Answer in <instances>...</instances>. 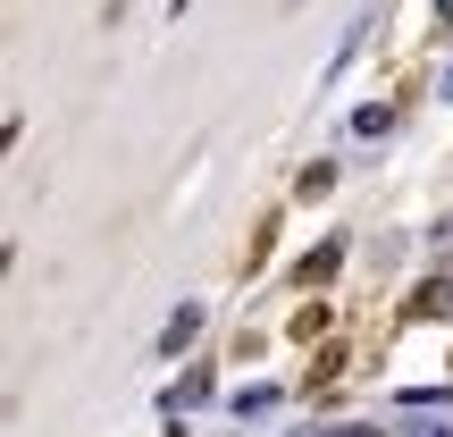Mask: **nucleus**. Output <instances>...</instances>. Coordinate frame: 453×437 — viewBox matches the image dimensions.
Wrapping results in <instances>:
<instances>
[{
	"label": "nucleus",
	"instance_id": "f257e3e1",
	"mask_svg": "<svg viewBox=\"0 0 453 437\" xmlns=\"http://www.w3.org/2000/svg\"><path fill=\"white\" fill-rule=\"evenodd\" d=\"M353 135H361V144H387V135H395V110H387V101H361V110H353Z\"/></svg>",
	"mask_w": 453,
	"mask_h": 437
},
{
	"label": "nucleus",
	"instance_id": "f03ea898",
	"mask_svg": "<svg viewBox=\"0 0 453 437\" xmlns=\"http://www.w3.org/2000/svg\"><path fill=\"white\" fill-rule=\"evenodd\" d=\"M194 337H202V311H194V303H185V311H177V320H168V328H160V354H185V345H194Z\"/></svg>",
	"mask_w": 453,
	"mask_h": 437
},
{
	"label": "nucleus",
	"instance_id": "7ed1b4c3",
	"mask_svg": "<svg viewBox=\"0 0 453 437\" xmlns=\"http://www.w3.org/2000/svg\"><path fill=\"white\" fill-rule=\"evenodd\" d=\"M327 185H336V160H311V168H303V177H294V194H303V202H319V194H327Z\"/></svg>",
	"mask_w": 453,
	"mask_h": 437
},
{
	"label": "nucleus",
	"instance_id": "20e7f679",
	"mask_svg": "<svg viewBox=\"0 0 453 437\" xmlns=\"http://www.w3.org/2000/svg\"><path fill=\"white\" fill-rule=\"evenodd\" d=\"M336 261H344V244H319V253L303 261V286H327V277H336Z\"/></svg>",
	"mask_w": 453,
	"mask_h": 437
},
{
	"label": "nucleus",
	"instance_id": "39448f33",
	"mask_svg": "<svg viewBox=\"0 0 453 437\" xmlns=\"http://www.w3.org/2000/svg\"><path fill=\"white\" fill-rule=\"evenodd\" d=\"M437 26H453V0H437Z\"/></svg>",
	"mask_w": 453,
	"mask_h": 437
},
{
	"label": "nucleus",
	"instance_id": "423d86ee",
	"mask_svg": "<svg viewBox=\"0 0 453 437\" xmlns=\"http://www.w3.org/2000/svg\"><path fill=\"white\" fill-rule=\"evenodd\" d=\"M437 93H445V101H453V67H445V76H437Z\"/></svg>",
	"mask_w": 453,
	"mask_h": 437
},
{
	"label": "nucleus",
	"instance_id": "0eeeda50",
	"mask_svg": "<svg viewBox=\"0 0 453 437\" xmlns=\"http://www.w3.org/2000/svg\"><path fill=\"white\" fill-rule=\"evenodd\" d=\"M336 437H370V429H336Z\"/></svg>",
	"mask_w": 453,
	"mask_h": 437
},
{
	"label": "nucleus",
	"instance_id": "6e6552de",
	"mask_svg": "<svg viewBox=\"0 0 453 437\" xmlns=\"http://www.w3.org/2000/svg\"><path fill=\"white\" fill-rule=\"evenodd\" d=\"M420 437H445V429H420Z\"/></svg>",
	"mask_w": 453,
	"mask_h": 437
}]
</instances>
